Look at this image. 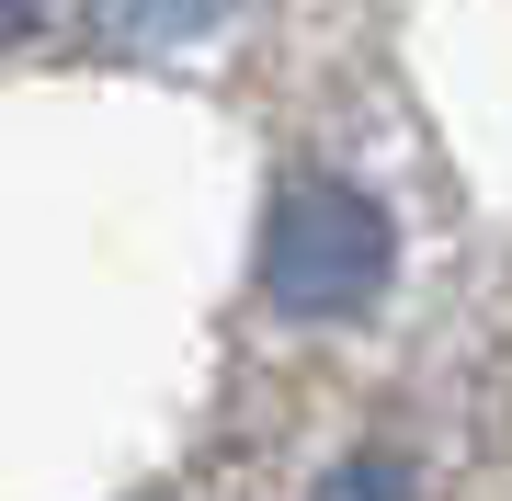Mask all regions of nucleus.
I'll list each match as a JSON object with an SVG mask.
<instances>
[{
  "label": "nucleus",
  "instance_id": "obj_1",
  "mask_svg": "<svg viewBox=\"0 0 512 501\" xmlns=\"http://www.w3.org/2000/svg\"><path fill=\"white\" fill-rule=\"evenodd\" d=\"M387 262H399V240H387L376 194L296 183L274 205V228H262V297H274L285 319H353V308L387 297Z\"/></svg>",
  "mask_w": 512,
  "mask_h": 501
},
{
  "label": "nucleus",
  "instance_id": "obj_2",
  "mask_svg": "<svg viewBox=\"0 0 512 501\" xmlns=\"http://www.w3.org/2000/svg\"><path fill=\"white\" fill-rule=\"evenodd\" d=\"M228 0H103V23L114 35H137V46H160V35H205Z\"/></svg>",
  "mask_w": 512,
  "mask_h": 501
},
{
  "label": "nucleus",
  "instance_id": "obj_3",
  "mask_svg": "<svg viewBox=\"0 0 512 501\" xmlns=\"http://www.w3.org/2000/svg\"><path fill=\"white\" fill-rule=\"evenodd\" d=\"M330 501H410V479H399V467H342V479H330Z\"/></svg>",
  "mask_w": 512,
  "mask_h": 501
},
{
  "label": "nucleus",
  "instance_id": "obj_4",
  "mask_svg": "<svg viewBox=\"0 0 512 501\" xmlns=\"http://www.w3.org/2000/svg\"><path fill=\"white\" fill-rule=\"evenodd\" d=\"M23 23H35V0H0V35H23Z\"/></svg>",
  "mask_w": 512,
  "mask_h": 501
}]
</instances>
